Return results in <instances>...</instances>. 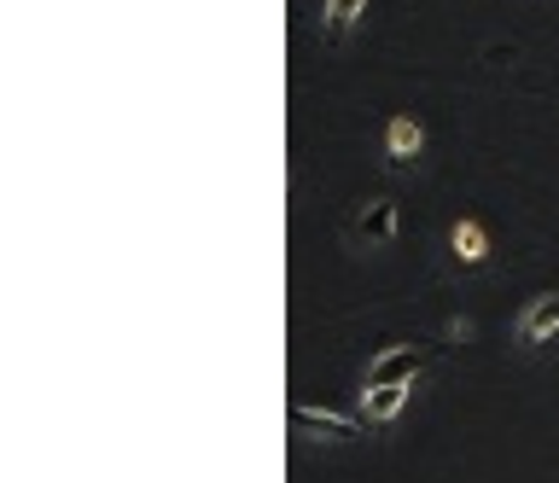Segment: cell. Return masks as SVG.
<instances>
[{
	"mask_svg": "<svg viewBox=\"0 0 559 483\" xmlns=\"http://www.w3.org/2000/svg\"><path fill=\"white\" fill-rule=\"evenodd\" d=\"M419 361H426V350H419V343H384V350L367 361L361 390H379V385H414Z\"/></svg>",
	"mask_w": 559,
	"mask_h": 483,
	"instance_id": "obj_1",
	"label": "cell"
},
{
	"mask_svg": "<svg viewBox=\"0 0 559 483\" xmlns=\"http://www.w3.org/2000/svg\"><path fill=\"white\" fill-rule=\"evenodd\" d=\"M396 233H402V210H396L391 198H373V204H361V210H356V221H349V239H356V245H367V251L391 245Z\"/></svg>",
	"mask_w": 559,
	"mask_h": 483,
	"instance_id": "obj_2",
	"label": "cell"
},
{
	"mask_svg": "<svg viewBox=\"0 0 559 483\" xmlns=\"http://www.w3.org/2000/svg\"><path fill=\"white\" fill-rule=\"evenodd\" d=\"M292 431H304V437H321V443H356L361 437V420H349V413H332V408H292Z\"/></svg>",
	"mask_w": 559,
	"mask_h": 483,
	"instance_id": "obj_3",
	"label": "cell"
},
{
	"mask_svg": "<svg viewBox=\"0 0 559 483\" xmlns=\"http://www.w3.org/2000/svg\"><path fill=\"white\" fill-rule=\"evenodd\" d=\"M554 333H559V291H542V298H531L519 309L513 338L524 343V350H536V343H548Z\"/></svg>",
	"mask_w": 559,
	"mask_h": 483,
	"instance_id": "obj_4",
	"label": "cell"
},
{
	"mask_svg": "<svg viewBox=\"0 0 559 483\" xmlns=\"http://www.w3.org/2000/svg\"><path fill=\"white\" fill-rule=\"evenodd\" d=\"M419 158H426V129H419L414 117H391V123H384V164L414 169Z\"/></svg>",
	"mask_w": 559,
	"mask_h": 483,
	"instance_id": "obj_5",
	"label": "cell"
},
{
	"mask_svg": "<svg viewBox=\"0 0 559 483\" xmlns=\"http://www.w3.org/2000/svg\"><path fill=\"white\" fill-rule=\"evenodd\" d=\"M408 396L414 385H379V390H361V413H367V425H391L402 408H408Z\"/></svg>",
	"mask_w": 559,
	"mask_h": 483,
	"instance_id": "obj_6",
	"label": "cell"
},
{
	"mask_svg": "<svg viewBox=\"0 0 559 483\" xmlns=\"http://www.w3.org/2000/svg\"><path fill=\"white\" fill-rule=\"evenodd\" d=\"M449 251H454V263L478 268L489 256V233L478 228V221H454V228H449Z\"/></svg>",
	"mask_w": 559,
	"mask_h": 483,
	"instance_id": "obj_7",
	"label": "cell"
},
{
	"mask_svg": "<svg viewBox=\"0 0 559 483\" xmlns=\"http://www.w3.org/2000/svg\"><path fill=\"white\" fill-rule=\"evenodd\" d=\"M361 12H367V0H326V7H321V36H326L332 47H338V41L349 36V29H356Z\"/></svg>",
	"mask_w": 559,
	"mask_h": 483,
	"instance_id": "obj_8",
	"label": "cell"
}]
</instances>
